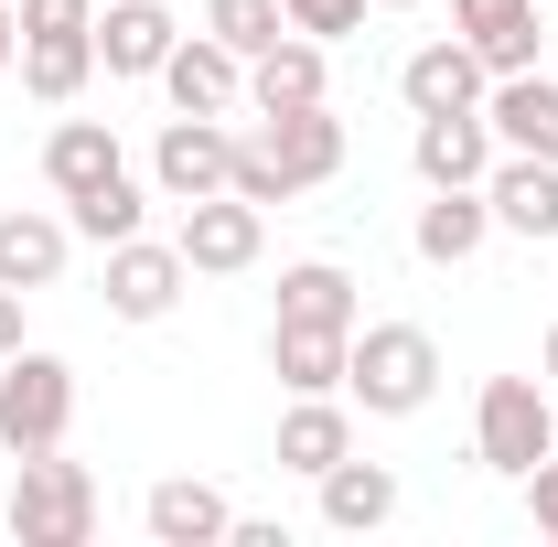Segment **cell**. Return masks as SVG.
Masks as SVG:
<instances>
[{"label":"cell","mask_w":558,"mask_h":547,"mask_svg":"<svg viewBox=\"0 0 558 547\" xmlns=\"http://www.w3.org/2000/svg\"><path fill=\"white\" fill-rule=\"evenodd\" d=\"M172 44H183V22H172L161 0H108V11H97V65L119 75V86L161 75V65H172Z\"/></svg>","instance_id":"13"},{"label":"cell","mask_w":558,"mask_h":547,"mask_svg":"<svg viewBox=\"0 0 558 547\" xmlns=\"http://www.w3.org/2000/svg\"><path fill=\"white\" fill-rule=\"evenodd\" d=\"M344 343L354 333H312V323H269V376L290 398H333L344 387Z\"/></svg>","instance_id":"24"},{"label":"cell","mask_w":558,"mask_h":547,"mask_svg":"<svg viewBox=\"0 0 558 547\" xmlns=\"http://www.w3.org/2000/svg\"><path fill=\"white\" fill-rule=\"evenodd\" d=\"M22 65V11H11V0H0V75Z\"/></svg>","instance_id":"31"},{"label":"cell","mask_w":558,"mask_h":547,"mask_svg":"<svg viewBox=\"0 0 558 547\" xmlns=\"http://www.w3.org/2000/svg\"><path fill=\"white\" fill-rule=\"evenodd\" d=\"M140 215H150V194H140L130 172H108L97 194H75V205H65V226H75V236H97V247H119V236H140Z\"/></svg>","instance_id":"26"},{"label":"cell","mask_w":558,"mask_h":547,"mask_svg":"<svg viewBox=\"0 0 558 547\" xmlns=\"http://www.w3.org/2000/svg\"><path fill=\"white\" fill-rule=\"evenodd\" d=\"M65 247H75V226L65 215H0V290H22V301H33V290H54V279H65Z\"/></svg>","instance_id":"19"},{"label":"cell","mask_w":558,"mask_h":547,"mask_svg":"<svg viewBox=\"0 0 558 547\" xmlns=\"http://www.w3.org/2000/svg\"><path fill=\"white\" fill-rule=\"evenodd\" d=\"M344 398L365 418H418L429 398H440V343H429V323H354Z\"/></svg>","instance_id":"2"},{"label":"cell","mask_w":558,"mask_h":547,"mask_svg":"<svg viewBox=\"0 0 558 547\" xmlns=\"http://www.w3.org/2000/svg\"><path fill=\"white\" fill-rule=\"evenodd\" d=\"M526 515H537V537L558 547V451L537 462V473H526Z\"/></svg>","instance_id":"30"},{"label":"cell","mask_w":558,"mask_h":547,"mask_svg":"<svg viewBox=\"0 0 558 547\" xmlns=\"http://www.w3.org/2000/svg\"><path fill=\"white\" fill-rule=\"evenodd\" d=\"M398 97H409V119H440V108H484L494 97V65L462 44V33H440V44H418L409 65H398Z\"/></svg>","instance_id":"9"},{"label":"cell","mask_w":558,"mask_h":547,"mask_svg":"<svg viewBox=\"0 0 558 547\" xmlns=\"http://www.w3.org/2000/svg\"><path fill=\"white\" fill-rule=\"evenodd\" d=\"M344 451H354V398H344V387H333V398H290V409H279V462H290V473L323 483Z\"/></svg>","instance_id":"17"},{"label":"cell","mask_w":558,"mask_h":547,"mask_svg":"<svg viewBox=\"0 0 558 547\" xmlns=\"http://www.w3.org/2000/svg\"><path fill=\"white\" fill-rule=\"evenodd\" d=\"M205 33L226 44V54H247V65H258L279 33H290V11H279V0H205Z\"/></svg>","instance_id":"27"},{"label":"cell","mask_w":558,"mask_h":547,"mask_svg":"<svg viewBox=\"0 0 558 547\" xmlns=\"http://www.w3.org/2000/svg\"><path fill=\"white\" fill-rule=\"evenodd\" d=\"M484 236H494L484 183H440V194L418 205V226H409V247L429 258V269H462V258H484Z\"/></svg>","instance_id":"16"},{"label":"cell","mask_w":558,"mask_h":547,"mask_svg":"<svg viewBox=\"0 0 558 547\" xmlns=\"http://www.w3.org/2000/svg\"><path fill=\"white\" fill-rule=\"evenodd\" d=\"M494 150H505V139H494L484 108H440V119H418V130H409V161H418L429 194H440V183H484Z\"/></svg>","instance_id":"10"},{"label":"cell","mask_w":558,"mask_h":547,"mask_svg":"<svg viewBox=\"0 0 558 547\" xmlns=\"http://www.w3.org/2000/svg\"><path fill=\"white\" fill-rule=\"evenodd\" d=\"M484 205H494V226H505V236L548 247V236H558V161H537V150H494Z\"/></svg>","instance_id":"11"},{"label":"cell","mask_w":558,"mask_h":547,"mask_svg":"<svg viewBox=\"0 0 558 547\" xmlns=\"http://www.w3.org/2000/svg\"><path fill=\"white\" fill-rule=\"evenodd\" d=\"M451 33H462L494 75H526L537 44H548V0H451Z\"/></svg>","instance_id":"12"},{"label":"cell","mask_w":558,"mask_h":547,"mask_svg":"<svg viewBox=\"0 0 558 547\" xmlns=\"http://www.w3.org/2000/svg\"><path fill=\"white\" fill-rule=\"evenodd\" d=\"M86 75H97V33H22V86L44 108H75Z\"/></svg>","instance_id":"25"},{"label":"cell","mask_w":558,"mask_h":547,"mask_svg":"<svg viewBox=\"0 0 558 547\" xmlns=\"http://www.w3.org/2000/svg\"><path fill=\"white\" fill-rule=\"evenodd\" d=\"M0 354H22V290H0Z\"/></svg>","instance_id":"32"},{"label":"cell","mask_w":558,"mask_h":547,"mask_svg":"<svg viewBox=\"0 0 558 547\" xmlns=\"http://www.w3.org/2000/svg\"><path fill=\"white\" fill-rule=\"evenodd\" d=\"M279 323H312V333H354L365 323V301H354V279L333 258H301V269H279Z\"/></svg>","instance_id":"23"},{"label":"cell","mask_w":558,"mask_h":547,"mask_svg":"<svg viewBox=\"0 0 558 547\" xmlns=\"http://www.w3.org/2000/svg\"><path fill=\"white\" fill-rule=\"evenodd\" d=\"M97 537V473L65 451H22L11 473V547H86Z\"/></svg>","instance_id":"3"},{"label":"cell","mask_w":558,"mask_h":547,"mask_svg":"<svg viewBox=\"0 0 558 547\" xmlns=\"http://www.w3.org/2000/svg\"><path fill=\"white\" fill-rule=\"evenodd\" d=\"M484 119L505 150H537V161H558V86L537 65L526 75H494V97H484Z\"/></svg>","instance_id":"21"},{"label":"cell","mask_w":558,"mask_h":547,"mask_svg":"<svg viewBox=\"0 0 558 547\" xmlns=\"http://www.w3.org/2000/svg\"><path fill=\"white\" fill-rule=\"evenodd\" d=\"M236 183V130L226 119H161V139H150V194L161 205H194V194H226Z\"/></svg>","instance_id":"6"},{"label":"cell","mask_w":558,"mask_h":547,"mask_svg":"<svg viewBox=\"0 0 558 547\" xmlns=\"http://www.w3.org/2000/svg\"><path fill=\"white\" fill-rule=\"evenodd\" d=\"M473 451H484V473H505V483L537 473V462L558 451L548 376H484V398H473Z\"/></svg>","instance_id":"4"},{"label":"cell","mask_w":558,"mask_h":547,"mask_svg":"<svg viewBox=\"0 0 558 547\" xmlns=\"http://www.w3.org/2000/svg\"><path fill=\"white\" fill-rule=\"evenodd\" d=\"M548 376H558V333H548Z\"/></svg>","instance_id":"34"},{"label":"cell","mask_w":558,"mask_h":547,"mask_svg":"<svg viewBox=\"0 0 558 547\" xmlns=\"http://www.w3.org/2000/svg\"><path fill=\"white\" fill-rule=\"evenodd\" d=\"M387 515H398V473H387V462H333V473H323V526H333V537H376V526H387Z\"/></svg>","instance_id":"22"},{"label":"cell","mask_w":558,"mask_h":547,"mask_svg":"<svg viewBox=\"0 0 558 547\" xmlns=\"http://www.w3.org/2000/svg\"><path fill=\"white\" fill-rule=\"evenodd\" d=\"M22 33H97V0H11Z\"/></svg>","instance_id":"29"},{"label":"cell","mask_w":558,"mask_h":547,"mask_svg":"<svg viewBox=\"0 0 558 547\" xmlns=\"http://www.w3.org/2000/svg\"><path fill=\"white\" fill-rule=\"evenodd\" d=\"M376 11H418V0H376Z\"/></svg>","instance_id":"33"},{"label":"cell","mask_w":558,"mask_h":547,"mask_svg":"<svg viewBox=\"0 0 558 547\" xmlns=\"http://www.w3.org/2000/svg\"><path fill=\"white\" fill-rule=\"evenodd\" d=\"M65 429H75V365L44 354V343L0 354V451L11 462L22 451H65Z\"/></svg>","instance_id":"5"},{"label":"cell","mask_w":558,"mask_h":547,"mask_svg":"<svg viewBox=\"0 0 558 547\" xmlns=\"http://www.w3.org/2000/svg\"><path fill=\"white\" fill-rule=\"evenodd\" d=\"M108 172H130L119 130H108V119H54V139H44V183L75 205V194H97Z\"/></svg>","instance_id":"20"},{"label":"cell","mask_w":558,"mask_h":547,"mask_svg":"<svg viewBox=\"0 0 558 547\" xmlns=\"http://www.w3.org/2000/svg\"><path fill=\"white\" fill-rule=\"evenodd\" d=\"M333 172H344V119H333V97H323V108H269L258 130H236V183H226V194L290 205V194H312V183H333Z\"/></svg>","instance_id":"1"},{"label":"cell","mask_w":558,"mask_h":547,"mask_svg":"<svg viewBox=\"0 0 558 547\" xmlns=\"http://www.w3.org/2000/svg\"><path fill=\"white\" fill-rule=\"evenodd\" d=\"M183 247H172V236H119V247H108V312H119V323H161V312H172V301H183Z\"/></svg>","instance_id":"8"},{"label":"cell","mask_w":558,"mask_h":547,"mask_svg":"<svg viewBox=\"0 0 558 547\" xmlns=\"http://www.w3.org/2000/svg\"><path fill=\"white\" fill-rule=\"evenodd\" d=\"M140 526H150L161 547H215V537H236V505H226L215 483L172 473V483H150V505H140Z\"/></svg>","instance_id":"18"},{"label":"cell","mask_w":558,"mask_h":547,"mask_svg":"<svg viewBox=\"0 0 558 547\" xmlns=\"http://www.w3.org/2000/svg\"><path fill=\"white\" fill-rule=\"evenodd\" d=\"M172 247H183V269L236 279V269H258V247H269V205H247V194H194L183 226H172Z\"/></svg>","instance_id":"7"},{"label":"cell","mask_w":558,"mask_h":547,"mask_svg":"<svg viewBox=\"0 0 558 547\" xmlns=\"http://www.w3.org/2000/svg\"><path fill=\"white\" fill-rule=\"evenodd\" d=\"M161 86H172V108H183V119H226V108L247 97V54H226L215 33H183V44H172V65H161Z\"/></svg>","instance_id":"15"},{"label":"cell","mask_w":558,"mask_h":547,"mask_svg":"<svg viewBox=\"0 0 558 547\" xmlns=\"http://www.w3.org/2000/svg\"><path fill=\"white\" fill-rule=\"evenodd\" d=\"M333 97V44H312V33H279L269 54L247 65V108L269 119V108H323Z\"/></svg>","instance_id":"14"},{"label":"cell","mask_w":558,"mask_h":547,"mask_svg":"<svg viewBox=\"0 0 558 547\" xmlns=\"http://www.w3.org/2000/svg\"><path fill=\"white\" fill-rule=\"evenodd\" d=\"M279 11H290V33L344 44V33H365V11H376V0H279Z\"/></svg>","instance_id":"28"}]
</instances>
